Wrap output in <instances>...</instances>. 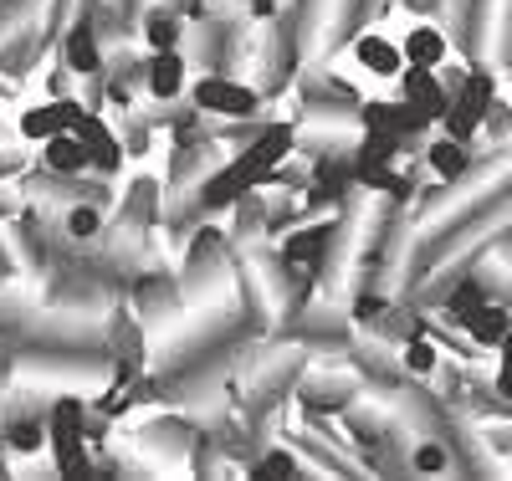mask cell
I'll return each instance as SVG.
<instances>
[{"label":"cell","mask_w":512,"mask_h":481,"mask_svg":"<svg viewBox=\"0 0 512 481\" xmlns=\"http://www.w3.org/2000/svg\"><path fill=\"white\" fill-rule=\"evenodd\" d=\"M272 6H277V0H251V11H256V16H267Z\"/></svg>","instance_id":"d4e9b609"},{"label":"cell","mask_w":512,"mask_h":481,"mask_svg":"<svg viewBox=\"0 0 512 481\" xmlns=\"http://www.w3.org/2000/svg\"><path fill=\"white\" fill-rule=\"evenodd\" d=\"M98 231H103L98 205H72V210H67V236H72V241H93Z\"/></svg>","instance_id":"ffe728a7"},{"label":"cell","mask_w":512,"mask_h":481,"mask_svg":"<svg viewBox=\"0 0 512 481\" xmlns=\"http://www.w3.org/2000/svg\"><path fill=\"white\" fill-rule=\"evenodd\" d=\"M72 134L88 144V154H93V169H103V174H113L118 164H123V144L113 139V128L98 118V113H82V123L72 128Z\"/></svg>","instance_id":"9c48e42d"},{"label":"cell","mask_w":512,"mask_h":481,"mask_svg":"<svg viewBox=\"0 0 512 481\" xmlns=\"http://www.w3.org/2000/svg\"><path fill=\"white\" fill-rule=\"evenodd\" d=\"M47 415H52V410H41L36 400H26L21 410L6 415V441H11L16 451H41V441H47Z\"/></svg>","instance_id":"7c38bea8"},{"label":"cell","mask_w":512,"mask_h":481,"mask_svg":"<svg viewBox=\"0 0 512 481\" xmlns=\"http://www.w3.org/2000/svg\"><path fill=\"white\" fill-rule=\"evenodd\" d=\"M400 52H405V67H441L451 57V36L441 26H410Z\"/></svg>","instance_id":"30bf717a"},{"label":"cell","mask_w":512,"mask_h":481,"mask_svg":"<svg viewBox=\"0 0 512 481\" xmlns=\"http://www.w3.org/2000/svg\"><path fill=\"white\" fill-rule=\"evenodd\" d=\"M144 36H149V47H154V52H169V47H180L185 26H180V16H175V11H149Z\"/></svg>","instance_id":"d6986e66"},{"label":"cell","mask_w":512,"mask_h":481,"mask_svg":"<svg viewBox=\"0 0 512 481\" xmlns=\"http://www.w3.org/2000/svg\"><path fill=\"white\" fill-rule=\"evenodd\" d=\"M82 400L77 395H62L52 400V415H47V441H52V461L62 476H88V435H82Z\"/></svg>","instance_id":"6da1fadb"},{"label":"cell","mask_w":512,"mask_h":481,"mask_svg":"<svg viewBox=\"0 0 512 481\" xmlns=\"http://www.w3.org/2000/svg\"><path fill=\"white\" fill-rule=\"evenodd\" d=\"M354 57H359V67H369L374 77H400V72H405V52L395 47V41H384V36H359V41H354Z\"/></svg>","instance_id":"5bb4252c"},{"label":"cell","mask_w":512,"mask_h":481,"mask_svg":"<svg viewBox=\"0 0 512 481\" xmlns=\"http://www.w3.org/2000/svg\"><path fill=\"white\" fill-rule=\"evenodd\" d=\"M195 108L200 113H216V118H256L262 113V93L236 77H221V72H210L195 82Z\"/></svg>","instance_id":"7a4b0ae2"},{"label":"cell","mask_w":512,"mask_h":481,"mask_svg":"<svg viewBox=\"0 0 512 481\" xmlns=\"http://www.w3.org/2000/svg\"><path fill=\"white\" fill-rule=\"evenodd\" d=\"M359 128H369V134H395V139H415L431 128V118H425L415 103H359Z\"/></svg>","instance_id":"3957f363"},{"label":"cell","mask_w":512,"mask_h":481,"mask_svg":"<svg viewBox=\"0 0 512 481\" xmlns=\"http://www.w3.org/2000/svg\"><path fill=\"white\" fill-rule=\"evenodd\" d=\"M297 471H303V466H297V456H292V451H272V456H262V461L251 466V476H256V481H262V476H297Z\"/></svg>","instance_id":"7402d4cb"},{"label":"cell","mask_w":512,"mask_h":481,"mask_svg":"<svg viewBox=\"0 0 512 481\" xmlns=\"http://www.w3.org/2000/svg\"><path fill=\"white\" fill-rule=\"evenodd\" d=\"M292 144H297V134H292V128H287V123H272L267 134H262V139H256V144L241 154V164L256 174V185H262L267 174H272V169H277V164L292 154Z\"/></svg>","instance_id":"52a82bcc"},{"label":"cell","mask_w":512,"mask_h":481,"mask_svg":"<svg viewBox=\"0 0 512 481\" xmlns=\"http://www.w3.org/2000/svg\"><path fill=\"white\" fill-rule=\"evenodd\" d=\"M52 134H62L57 98H52V103H36V108H26V113H21V139H31V144H47Z\"/></svg>","instance_id":"9a60e30c"},{"label":"cell","mask_w":512,"mask_h":481,"mask_svg":"<svg viewBox=\"0 0 512 481\" xmlns=\"http://www.w3.org/2000/svg\"><path fill=\"white\" fill-rule=\"evenodd\" d=\"M349 395H354L349 379H313V384H303V400H308L313 410H344Z\"/></svg>","instance_id":"e0dca14e"},{"label":"cell","mask_w":512,"mask_h":481,"mask_svg":"<svg viewBox=\"0 0 512 481\" xmlns=\"http://www.w3.org/2000/svg\"><path fill=\"white\" fill-rule=\"evenodd\" d=\"M461 328H466V338H472L477 348H497L512 333V308L502 297H487V302H477V308L461 318Z\"/></svg>","instance_id":"8992f818"},{"label":"cell","mask_w":512,"mask_h":481,"mask_svg":"<svg viewBox=\"0 0 512 481\" xmlns=\"http://www.w3.org/2000/svg\"><path fill=\"white\" fill-rule=\"evenodd\" d=\"M425 159H431V169L441 174L446 185H461V174L472 169V144H461V139L441 134L436 144H425Z\"/></svg>","instance_id":"4fadbf2b"},{"label":"cell","mask_w":512,"mask_h":481,"mask_svg":"<svg viewBox=\"0 0 512 481\" xmlns=\"http://www.w3.org/2000/svg\"><path fill=\"white\" fill-rule=\"evenodd\" d=\"M400 93H405V103H415L431 123H441L446 108H451V87L441 82L436 67H405L400 72Z\"/></svg>","instance_id":"277c9868"},{"label":"cell","mask_w":512,"mask_h":481,"mask_svg":"<svg viewBox=\"0 0 512 481\" xmlns=\"http://www.w3.org/2000/svg\"><path fill=\"white\" fill-rule=\"evenodd\" d=\"M333 231H338V226H308L303 236H287V246H282V261H318V256L328 251Z\"/></svg>","instance_id":"2e32d148"},{"label":"cell","mask_w":512,"mask_h":481,"mask_svg":"<svg viewBox=\"0 0 512 481\" xmlns=\"http://www.w3.org/2000/svg\"><path fill=\"white\" fill-rule=\"evenodd\" d=\"M410 466H415V471H446V466H451V456H446V451H436V446H420V451L410 456Z\"/></svg>","instance_id":"cb8c5ba5"},{"label":"cell","mask_w":512,"mask_h":481,"mask_svg":"<svg viewBox=\"0 0 512 481\" xmlns=\"http://www.w3.org/2000/svg\"><path fill=\"white\" fill-rule=\"evenodd\" d=\"M41 164H47L57 180H77V174L93 169V154H88V144H82L72 128H62V134H52L47 144H41Z\"/></svg>","instance_id":"5b68a950"},{"label":"cell","mask_w":512,"mask_h":481,"mask_svg":"<svg viewBox=\"0 0 512 481\" xmlns=\"http://www.w3.org/2000/svg\"><path fill=\"white\" fill-rule=\"evenodd\" d=\"M492 395L502 405H512V333L497 343V374H492Z\"/></svg>","instance_id":"44dd1931"},{"label":"cell","mask_w":512,"mask_h":481,"mask_svg":"<svg viewBox=\"0 0 512 481\" xmlns=\"http://www.w3.org/2000/svg\"><path fill=\"white\" fill-rule=\"evenodd\" d=\"M0 226H6V205H0Z\"/></svg>","instance_id":"484cf974"},{"label":"cell","mask_w":512,"mask_h":481,"mask_svg":"<svg viewBox=\"0 0 512 481\" xmlns=\"http://www.w3.org/2000/svg\"><path fill=\"white\" fill-rule=\"evenodd\" d=\"M62 57H67V72H77V77H98L103 72V47H98V26L82 16L72 31H67V41H62Z\"/></svg>","instance_id":"ba28073f"},{"label":"cell","mask_w":512,"mask_h":481,"mask_svg":"<svg viewBox=\"0 0 512 481\" xmlns=\"http://www.w3.org/2000/svg\"><path fill=\"white\" fill-rule=\"evenodd\" d=\"M400 364H405L410 374H436V369H441V348H436L431 338L410 333V338H405V348H400Z\"/></svg>","instance_id":"ac0fdd59"},{"label":"cell","mask_w":512,"mask_h":481,"mask_svg":"<svg viewBox=\"0 0 512 481\" xmlns=\"http://www.w3.org/2000/svg\"><path fill=\"white\" fill-rule=\"evenodd\" d=\"M144 82H149V93H154L159 103L180 98V87H185V57H180V47L154 52V57L144 62Z\"/></svg>","instance_id":"8fae6325"},{"label":"cell","mask_w":512,"mask_h":481,"mask_svg":"<svg viewBox=\"0 0 512 481\" xmlns=\"http://www.w3.org/2000/svg\"><path fill=\"white\" fill-rule=\"evenodd\" d=\"M384 313H390V308H384L379 292H359V302H354V318H359V323H379Z\"/></svg>","instance_id":"603a6c76"}]
</instances>
